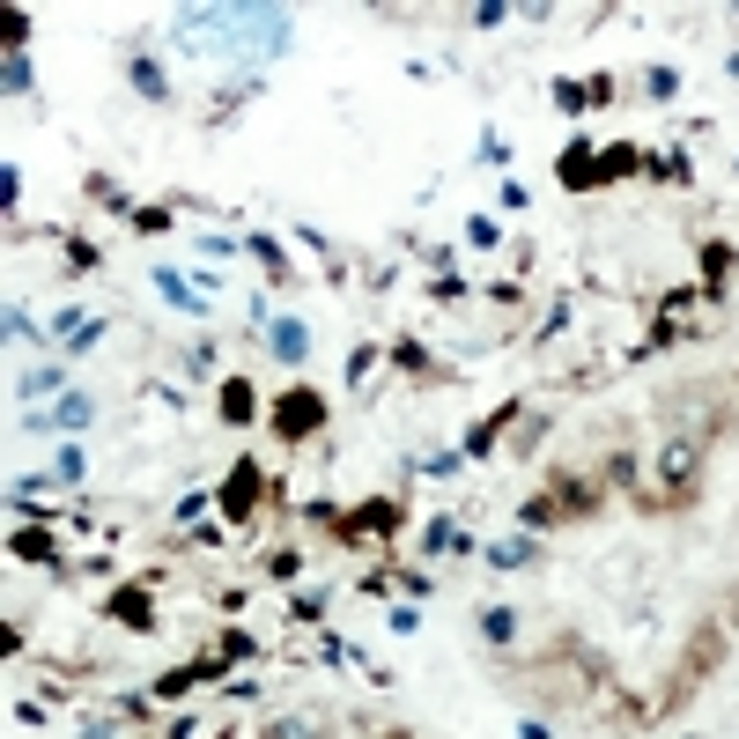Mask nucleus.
<instances>
[{
	"label": "nucleus",
	"mask_w": 739,
	"mask_h": 739,
	"mask_svg": "<svg viewBox=\"0 0 739 739\" xmlns=\"http://www.w3.org/2000/svg\"><path fill=\"white\" fill-rule=\"evenodd\" d=\"M392 525H400V503H370V510H355V518H348V533L363 540V533H392Z\"/></svg>",
	"instance_id": "nucleus-5"
},
{
	"label": "nucleus",
	"mask_w": 739,
	"mask_h": 739,
	"mask_svg": "<svg viewBox=\"0 0 739 739\" xmlns=\"http://www.w3.org/2000/svg\"><path fill=\"white\" fill-rule=\"evenodd\" d=\"M481 629L496 636V643H510V636H518V614H510V606H488V614H481Z\"/></svg>",
	"instance_id": "nucleus-10"
},
{
	"label": "nucleus",
	"mask_w": 739,
	"mask_h": 739,
	"mask_svg": "<svg viewBox=\"0 0 739 739\" xmlns=\"http://www.w3.org/2000/svg\"><path fill=\"white\" fill-rule=\"evenodd\" d=\"M222 414H230V422H252V385H244V377H230V392H222Z\"/></svg>",
	"instance_id": "nucleus-9"
},
{
	"label": "nucleus",
	"mask_w": 739,
	"mask_h": 739,
	"mask_svg": "<svg viewBox=\"0 0 739 739\" xmlns=\"http://www.w3.org/2000/svg\"><path fill=\"white\" fill-rule=\"evenodd\" d=\"M111 614L126 621V629H156V606H148L141 584H126V592H111Z\"/></svg>",
	"instance_id": "nucleus-2"
},
{
	"label": "nucleus",
	"mask_w": 739,
	"mask_h": 739,
	"mask_svg": "<svg viewBox=\"0 0 739 739\" xmlns=\"http://www.w3.org/2000/svg\"><path fill=\"white\" fill-rule=\"evenodd\" d=\"M134 89H141V97H170V89H163V74H156V67H148V60L134 67Z\"/></svg>",
	"instance_id": "nucleus-13"
},
{
	"label": "nucleus",
	"mask_w": 739,
	"mask_h": 739,
	"mask_svg": "<svg viewBox=\"0 0 739 739\" xmlns=\"http://www.w3.org/2000/svg\"><path fill=\"white\" fill-rule=\"evenodd\" d=\"M488 562H496V570H525L533 547H525V540H496V547H488Z\"/></svg>",
	"instance_id": "nucleus-8"
},
{
	"label": "nucleus",
	"mask_w": 739,
	"mask_h": 739,
	"mask_svg": "<svg viewBox=\"0 0 739 739\" xmlns=\"http://www.w3.org/2000/svg\"><path fill=\"white\" fill-rule=\"evenodd\" d=\"M584 148H592V141H570V156L555 163V170H562V185H599V163L584 156Z\"/></svg>",
	"instance_id": "nucleus-6"
},
{
	"label": "nucleus",
	"mask_w": 739,
	"mask_h": 739,
	"mask_svg": "<svg viewBox=\"0 0 739 739\" xmlns=\"http://www.w3.org/2000/svg\"><path fill=\"white\" fill-rule=\"evenodd\" d=\"M267 739H311V732H303V725H274Z\"/></svg>",
	"instance_id": "nucleus-17"
},
{
	"label": "nucleus",
	"mask_w": 739,
	"mask_h": 739,
	"mask_svg": "<svg viewBox=\"0 0 739 739\" xmlns=\"http://www.w3.org/2000/svg\"><path fill=\"white\" fill-rule=\"evenodd\" d=\"M0 37H8V52H23V37H30V15H15V8H8V15H0Z\"/></svg>",
	"instance_id": "nucleus-11"
},
{
	"label": "nucleus",
	"mask_w": 739,
	"mask_h": 739,
	"mask_svg": "<svg viewBox=\"0 0 739 739\" xmlns=\"http://www.w3.org/2000/svg\"><path fill=\"white\" fill-rule=\"evenodd\" d=\"M311 429H326V400H318V392H289V400L274 407V437L296 444V437H311Z\"/></svg>",
	"instance_id": "nucleus-1"
},
{
	"label": "nucleus",
	"mask_w": 739,
	"mask_h": 739,
	"mask_svg": "<svg viewBox=\"0 0 739 739\" xmlns=\"http://www.w3.org/2000/svg\"><path fill=\"white\" fill-rule=\"evenodd\" d=\"M621 170H636V148H606L599 156V178H621Z\"/></svg>",
	"instance_id": "nucleus-12"
},
{
	"label": "nucleus",
	"mask_w": 739,
	"mask_h": 739,
	"mask_svg": "<svg viewBox=\"0 0 739 739\" xmlns=\"http://www.w3.org/2000/svg\"><path fill=\"white\" fill-rule=\"evenodd\" d=\"M52 422H60V429H74V422H89V400H60V407H52Z\"/></svg>",
	"instance_id": "nucleus-14"
},
{
	"label": "nucleus",
	"mask_w": 739,
	"mask_h": 739,
	"mask_svg": "<svg viewBox=\"0 0 739 739\" xmlns=\"http://www.w3.org/2000/svg\"><path fill=\"white\" fill-rule=\"evenodd\" d=\"M555 104H562V111H584V104H592V89H577V82H562V89H555Z\"/></svg>",
	"instance_id": "nucleus-16"
},
{
	"label": "nucleus",
	"mask_w": 739,
	"mask_h": 739,
	"mask_svg": "<svg viewBox=\"0 0 739 739\" xmlns=\"http://www.w3.org/2000/svg\"><path fill=\"white\" fill-rule=\"evenodd\" d=\"M547 503H555V518H584V510H592V481H555Z\"/></svg>",
	"instance_id": "nucleus-4"
},
{
	"label": "nucleus",
	"mask_w": 739,
	"mask_h": 739,
	"mask_svg": "<svg viewBox=\"0 0 739 739\" xmlns=\"http://www.w3.org/2000/svg\"><path fill=\"white\" fill-rule=\"evenodd\" d=\"M303 348H311V340H303L296 318H274V355H281V363H303Z\"/></svg>",
	"instance_id": "nucleus-7"
},
{
	"label": "nucleus",
	"mask_w": 739,
	"mask_h": 739,
	"mask_svg": "<svg viewBox=\"0 0 739 739\" xmlns=\"http://www.w3.org/2000/svg\"><path fill=\"white\" fill-rule=\"evenodd\" d=\"M252 252H259V259H267V274H274V281H281V274H289V267H281V244H274V237H252Z\"/></svg>",
	"instance_id": "nucleus-15"
},
{
	"label": "nucleus",
	"mask_w": 739,
	"mask_h": 739,
	"mask_svg": "<svg viewBox=\"0 0 739 739\" xmlns=\"http://www.w3.org/2000/svg\"><path fill=\"white\" fill-rule=\"evenodd\" d=\"M252 496H259V466L244 459V466L230 473V488H222V503H230V518H252Z\"/></svg>",
	"instance_id": "nucleus-3"
}]
</instances>
